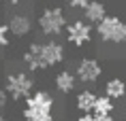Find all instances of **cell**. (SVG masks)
<instances>
[{"label": "cell", "instance_id": "11", "mask_svg": "<svg viewBox=\"0 0 126 121\" xmlns=\"http://www.w3.org/2000/svg\"><path fill=\"white\" fill-rule=\"evenodd\" d=\"M126 94V83L124 79H120V77H113L105 83V96L107 98H111V100H122Z\"/></svg>", "mask_w": 126, "mask_h": 121}, {"label": "cell", "instance_id": "2", "mask_svg": "<svg viewBox=\"0 0 126 121\" xmlns=\"http://www.w3.org/2000/svg\"><path fill=\"white\" fill-rule=\"evenodd\" d=\"M34 77H30L28 72H9L4 79V91L9 94V100L21 102L34 91Z\"/></svg>", "mask_w": 126, "mask_h": 121}, {"label": "cell", "instance_id": "8", "mask_svg": "<svg viewBox=\"0 0 126 121\" xmlns=\"http://www.w3.org/2000/svg\"><path fill=\"white\" fill-rule=\"evenodd\" d=\"M7 28H9V34H15L17 38H24V36H28L32 32V19L28 17V13L15 11V13L9 15Z\"/></svg>", "mask_w": 126, "mask_h": 121}, {"label": "cell", "instance_id": "17", "mask_svg": "<svg viewBox=\"0 0 126 121\" xmlns=\"http://www.w3.org/2000/svg\"><path fill=\"white\" fill-rule=\"evenodd\" d=\"M66 2H68V7H73V9H83L90 0H66Z\"/></svg>", "mask_w": 126, "mask_h": 121}, {"label": "cell", "instance_id": "15", "mask_svg": "<svg viewBox=\"0 0 126 121\" xmlns=\"http://www.w3.org/2000/svg\"><path fill=\"white\" fill-rule=\"evenodd\" d=\"M24 121H56V117H53V113H49V115H36V117H26Z\"/></svg>", "mask_w": 126, "mask_h": 121}, {"label": "cell", "instance_id": "16", "mask_svg": "<svg viewBox=\"0 0 126 121\" xmlns=\"http://www.w3.org/2000/svg\"><path fill=\"white\" fill-rule=\"evenodd\" d=\"M9 106V94L4 91V87H0V113Z\"/></svg>", "mask_w": 126, "mask_h": 121}, {"label": "cell", "instance_id": "7", "mask_svg": "<svg viewBox=\"0 0 126 121\" xmlns=\"http://www.w3.org/2000/svg\"><path fill=\"white\" fill-rule=\"evenodd\" d=\"M103 77V64H100L96 57H83L79 60L77 68H75V79L81 81V83H96V81Z\"/></svg>", "mask_w": 126, "mask_h": 121}, {"label": "cell", "instance_id": "10", "mask_svg": "<svg viewBox=\"0 0 126 121\" xmlns=\"http://www.w3.org/2000/svg\"><path fill=\"white\" fill-rule=\"evenodd\" d=\"M53 85H56V89H58L60 94H73L75 87H77V79H75V72H71V70H60L58 74H56V81H53Z\"/></svg>", "mask_w": 126, "mask_h": 121}, {"label": "cell", "instance_id": "5", "mask_svg": "<svg viewBox=\"0 0 126 121\" xmlns=\"http://www.w3.org/2000/svg\"><path fill=\"white\" fill-rule=\"evenodd\" d=\"M64 45L58 43V40H45V43H39V57H41V64H43V70L47 68H53V66H60L64 62Z\"/></svg>", "mask_w": 126, "mask_h": 121}, {"label": "cell", "instance_id": "1", "mask_svg": "<svg viewBox=\"0 0 126 121\" xmlns=\"http://www.w3.org/2000/svg\"><path fill=\"white\" fill-rule=\"evenodd\" d=\"M36 26H39L41 34L43 36H60L64 32V26H66V15H64V9L62 7H47L41 11L39 19H36Z\"/></svg>", "mask_w": 126, "mask_h": 121}, {"label": "cell", "instance_id": "21", "mask_svg": "<svg viewBox=\"0 0 126 121\" xmlns=\"http://www.w3.org/2000/svg\"><path fill=\"white\" fill-rule=\"evenodd\" d=\"M0 121H9V117H4V115H0Z\"/></svg>", "mask_w": 126, "mask_h": 121}, {"label": "cell", "instance_id": "13", "mask_svg": "<svg viewBox=\"0 0 126 121\" xmlns=\"http://www.w3.org/2000/svg\"><path fill=\"white\" fill-rule=\"evenodd\" d=\"M94 100H96V94H94V91H90V89H83V91H79V94H77L75 104H77V108H79L81 113H92Z\"/></svg>", "mask_w": 126, "mask_h": 121}, {"label": "cell", "instance_id": "14", "mask_svg": "<svg viewBox=\"0 0 126 121\" xmlns=\"http://www.w3.org/2000/svg\"><path fill=\"white\" fill-rule=\"evenodd\" d=\"M9 43H11V38H9V28L4 21H0V49L9 47Z\"/></svg>", "mask_w": 126, "mask_h": 121}, {"label": "cell", "instance_id": "4", "mask_svg": "<svg viewBox=\"0 0 126 121\" xmlns=\"http://www.w3.org/2000/svg\"><path fill=\"white\" fill-rule=\"evenodd\" d=\"M26 106H24V119L26 117H36V115H49L53 113V106H56V100H53V96L49 91H32V94L28 96L26 100Z\"/></svg>", "mask_w": 126, "mask_h": 121}, {"label": "cell", "instance_id": "12", "mask_svg": "<svg viewBox=\"0 0 126 121\" xmlns=\"http://www.w3.org/2000/svg\"><path fill=\"white\" fill-rule=\"evenodd\" d=\"M115 110V102L107 96H96L94 100V106H92V115H113Z\"/></svg>", "mask_w": 126, "mask_h": 121}, {"label": "cell", "instance_id": "9", "mask_svg": "<svg viewBox=\"0 0 126 121\" xmlns=\"http://www.w3.org/2000/svg\"><path fill=\"white\" fill-rule=\"evenodd\" d=\"M81 11H83L86 21H88V23H94V26L107 15V7H105V2H100V0H90Z\"/></svg>", "mask_w": 126, "mask_h": 121}, {"label": "cell", "instance_id": "19", "mask_svg": "<svg viewBox=\"0 0 126 121\" xmlns=\"http://www.w3.org/2000/svg\"><path fill=\"white\" fill-rule=\"evenodd\" d=\"M96 121H113V115H94Z\"/></svg>", "mask_w": 126, "mask_h": 121}, {"label": "cell", "instance_id": "20", "mask_svg": "<svg viewBox=\"0 0 126 121\" xmlns=\"http://www.w3.org/2000/svg\"><path fill=\"white\" fill-rule=\"evenodd\" d=\"M9 4H13V7H17V4H21V2H24V0H7Z\"/></svg>", "mask_w": 126, "mask_h": 121}, {"label": "cell", "instance_id": "18", "mask_svg": "<svg viewBox=\"0 0 126 121\" xmlns=\"http://www.w3.org/2000/svg\"><path fill=\"white\" fill-rule=\"evenodd\" d=\"M77 121H96V119H94V115H92V113H81Z\"/></svg>", "mask_w": 126, "mask_h": 121}, {"label": "cell", "instance_id": "3", "mask_svg": "<svg viewBox=\"0 0 126 121\" xmlns=\"http://www.w3.org/2000/svg\"><path fill=\"white\" fill-rule=\"evenodd\" d=\"M96 34L103 43L109 45H120L126 40V23L120 19L118 15H105L96 23Z\"/></svg>", "mask_w": 126, "mask_h": 121}, {"label": "cell", "instance_id": "6", "mask_svg": "<svg viewBox=\"0 0 126 121\" xmlns=\"http://www.w3.org/2000/svg\"><path fill=\"white\" fill-rule=\"evenodd\" d=\"M64 30H66V40L73 47H83V45H88V43L92 40V36H94L92 23H88V21H83V19H75V21H71V23H66Z\"/></svg>", "mask_w": 126, "mask_h": 121}]
</instances>
